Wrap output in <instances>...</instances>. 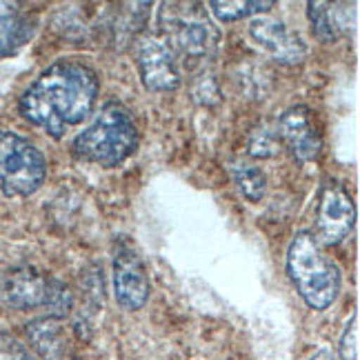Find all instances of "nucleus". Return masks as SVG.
Returning <instances> with one entry per match:
<instances>
[{"mask_svg":"<svg viewBox=\"0 0 360 360\" xmlns=\"http://www.w3.org/2000/svg\"><path fill=\"white\" fill-rule=\"evenodd\" d=\"M101 91L98 76L78 60L49 65L20 96V116L47 131L51 138H65L67 129L85 122Z\"/></svg>","mask_w":360,"mask_h":360,"instance_id":"obj_1","label":"nucleus"},{"mask_svg":"<svg viewBox=\"0 0 360 360\" xmlns=\"http://www.w3.org/2000/svg\"><path fill=\"white\" fill-rule=\"evenodd\" d=\"M138 147V127L131 112L118 101H107L96 120L76 136L72 154L82 162L116 167Z\"/></svg>","mask_w":360,"mask_h":360,"instance_id":"obj_2","label":"nucleus"},{"mask_svg":"<svg viewBox=\"0 0 360 360\" xmlns=\"http://www.w3.org/2000/svg\"><path fill=\"white\" fill-rule=\"evenodd\" d=\"M287 271L296 292L316 311L329 309L340 292V271L311 231H300L287 249Z\"/></svg>","mask_w":360,"mask_h":360,"instance_id":"obj_3","label":"nucleus"},{"mask_svg":"<svg viewBox=\"0 0 360 360\" xmlns=\"http://www.w3.org/2000/svg\"><path fill=\"white\" fill-rule=\"evenodd\" d=\"M158 34L172 47L178 60L207 63L220 47V32L207 11L193 0L165 3L158 16Z\"/></svg>","mask_w":360,"mask_h":360,"instance_id":"obj_4","label":"nucleus"},{"mask_svg":"<svg viewBox=\"0 0 360 360\" xmlns=\"http://www.w3.org/2000/svg\"><path fill=\"white\" fill-rule=\"evenodd\" d=\"M47 178V160L27 138L0 129V189L9 198L32 196Z\"/></svg>","mask_w":360,"mask_h":360,"instance_id":"obj_5","label":"nucleus"},{"mask_svg":"<svg viewBox=\"0 0 360 360\" xmlns=\"http://www.w3.org/2000/svg\"><path fill=\"white\" fill-rule=\"evenodd\" d=\"M354 225H356V207L349 191L340 183H336V180L329 178L321 191V200H318V218H316L318 243L331 247L340 245L352 236Z\"/></svg>","mask_w":360,"mask_h":360,"instance_id":"obj_6","label":"nucleus"},{"mask_svg":"<svg viewBox=\"0 0 360 360\" xmlns=\"http://www.w3.org/2000/svg\"><path fill=\"white\" fill-rule=\"evenodd\" d=\"M136 63L143 85L151 91H174L183 82L180 60L158 32L141 38Z\"/></svg>","mask_w":360,"mask_h":360,"instance_id":"obj_7","label":"nucleus"},{"mask_svg":"<svg viewBox=\"0 0 360 360\" xmlns=\"http://www.w3.org/2000/svg\"><path fill=\"white\" fill-rule=\"evenodd\" d=\"M276 134L298 162H311L321 156L323 138L304 105L289 107L287 112H283L276 122Z\"/></svg>","mask_w":360,"mask_h":360,"instance_id":"obj_8","label":"nucleus"},{"mask_svg":"<svg viewBox=\"0 0 360 360\" xmlns=\"http://www.w3.org/2000/svg\"><path fill=\"white\" fill-rule=\"evenodd\" d=\"M114 294L122 309L138 311L149 300V278L143 265L131 247L120 245L114 254Z\"/></svg>","mask_w":360,"mask_h":360,"instance_id":"obj_9","label":"nucleus"},{"mask_svg":"<svg viewBox=\"0 0 360 360\" xmlns=\"http://www.w3.org/2000/svg\"><path fill=\"white\" fill-rule=\"evenodd\" d=\"M249 36L254 43L269 53L281 65H298L307 58V45L304 40L289 30V25L281 18H258L249 25Z\"/></svg>","mask_w":360,"mask_h":360,"instance_id":"obj_10","label":"nucleus"},{"mask_svg":"<svg viewBox=\"0 0 360 360\" xmlns=\"http://www.w3.org/2000/svg\"><path fill=\"white\" fill-rule=\"evenodd\" d=\"M51 278L34 267L9 269L0 281V300L7 307L18 311H30L36 307H45Z\"/></svg>","mask_w":360,"mask_h":360,"instance_id":"obj_11","label":"nucleus"},{"mask_svg":"<svg viewBox=\"0 0 360 360\" xmlns=\"http://www.w3.org/2000/svg\"><path fill=\"white\" fill-rule=\"evenodd\" d=\"M307 18L321 43H336L352 30L354 7L349 0H307Z\"/></svg>","mask_w":360,"mask_h":360,"instance_id":"obj_12","label":"nucleus"},{"mask_svg":"<svg viewBox=\"0 0 360 360\" xmlns=\"http://www.w3.org/2000/svg\"><path fill=\"white\" fill-rule=\"evenodd\" d=\"M34 32L36 20L27 9V0H0V58L30 43Z\"/></svg>","mask_w":360,"mask_h":360,"instance_id":"obj_13","label":"nucleus"},{"mask_svg":"<svg viewBox=\"0 0 360 360\" xmlns=\"http://www.w3.org/2000/svg\"><path fill=\"white\" fill-rule=\"evenodd\" d=\"M27 336L43 360H74L60 318H36L27 325Z\"/></svg>","mask_w":360,"mask_h":360,"instance_id":"obj_14","label":"nucleus"},{"mask_svg":"<svg viewBox=\"0 0 360 360\" xmlns=\"http://www.w3.org/2000/svg\"><path fill=\"white\" fill-rule=\"evenodd\" d=\"M231 180L233 185L238 187V191L249 200V202H258L267 191V178L258 165L249 162V160H236L231 162Z\"/></svg>","mask_w":360,"mask_h":360,"instance_id":"obj_15","label":"nucleus"},{"mask_svg":"<svg viewBox=\"0 0 360 360\" xmlns=\"http://www.w3.org/2000/svg\"><path fill=\"white\" fill-rule=\"evenodd\" d=\"M278 0H210V7L218 20L233 22L249 16H260L274 9Z\"/></svg>","mask_w":360,"mask_h":360,"instance_id":"obj_16","label":"nucleus"},{"mask_svg":"<svg viewBox=\"0 0 360 360\" xmlns=\"http://www.w3.org/2000/svg\"><path fill=\"white\" fill-rule=\"evenodd\" d=\"M151 0H122L116 18V40H129L134 34L141 32L149 16Z\"/></svg>","mask_w":360,"mask_h":360,"instance_id":"obj_17","label":"nucleus"},{"mask_svg":"<svg viewBox=\"0 0 360 360\" xmlns=\"http://www.w3.org/2000/svg\"><path fill=\"white\" fill-rule=\"evenodd\" d=\"M45 307H47L49 316L60 318V321L65 316H69V311H72V307H74V296H72V292H69V287L65 283L51 278Z\"/></svg>","mask_w":360,"mask_h":360,"instance_id":"obj_18","label":"nucleus"},{"mask_svg":"<svg viewBox=\"0 0 360 360\" xmlns=\"http://www.w3.org/2000/svg\"><path fill=\"white\" fill-rule=\"evenodd\" d=\"M247 149L254 158H271L278 154V149H281L278 134L271 127H256V131L249 136Z\"/></svg>","mask_w":360,"mask_h":360,"instance_id":"obj_19","label":"nucleus"},{"mask_svg":"<svg viewBox=\"0 0 360 360\" xmlns=\"http://www.w3.org/2000/svg\"><path fill=\"white\" fill-rule=\"evenodd\" d=\"M338 356L340 360H358V314L352 316L342 331V338L338 345Z\"/></svg>","mask_w":360,"mask_h":360,"instance_id":"obj_20","label":"nucleus"},{"mask_svg":"<svg viewBox=\"0 0 360 360\" xmlns=\"http://www.w3.org/2000/svg\"><path fill=\"white\" fill-rule=\"evenodd\" d=\"M309 360H334V356H331V352H327V349H318Z\"/></svg>","mask_w":360,"mask_h":360,"instance_id":"obj_21","label":"nucleus"}]
</instances>
